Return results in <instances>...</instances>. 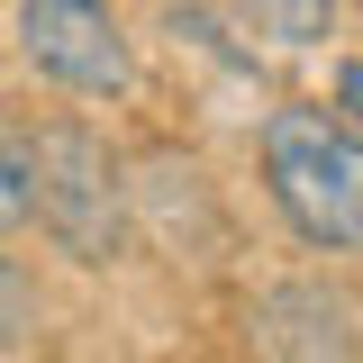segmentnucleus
Here are the masks:
<instances>
[{
	"label": "nucleus",
	"instance_id": "3",
	"mask_svg": "<svg viewBox=\"0 0 363 363\" xmlns=\"http://www.w3.org/2000/svg\"><path fill=\"white\" fill-rule=\"evenodd\" d=\"M18 55L64 100H128L136 91V45L109 0H18Z\"/></svg>",
	"mask_w": 363,
	"mask_h": 363
},
{
	"label": "nucleus",
	"instance_id": "5",
	"mask_svg": "<svg viewBox=\"0 0 363 363\" xmlns=\"http://www.w3.org/2000/svg\"><path fill=\"white\" fill-rule=\"evenodd\" d=\"M236 18L272 45H327L336 37V0H236Z\"/></svg>",
	"mask_w": 363,
	"mask_h": 363
},
{
	"label": "nucleus",
	"instance_id": "1",
	"mask_svg": "<svg viewBox=\"0 0 363 363\" xmlns=\"http://www.w3.org/2000/svg\"><path fill=\"white\" fill-rule=\"evenodd\" d=\"M255 164L281 227L318 245V255H363V128H345L336 109H272L255 136Z\"/></svg>",
	"mask_w": 363,
	"mask_h": 363
},
{
	"label": "nucleus",
	"instance_id": "6",
	"mask_svg": "<svg viewBox=\"0 0 363 363\" xmlns=\"http://www.w3.org/2000/svg\"><path fill=\"white\" fill-rule=\"evenodd\" d=\"M28 218H37V173H28V128H9V118H0V236H18Z\"/></svg>",
	"mask_w": 363,
	"mask_h": 363
},
{
	"label": "nucleus",
	"instance_id": "4",
	"mask_svg": "<svg viewBox=\"0 0 363 363\" xmlns=\"http://www.w3.org/2000/svg\"><path fill=\"white\" fill-rule=\"evenodd\" d=\"M245 354L255 363H363V318L327 281H264L245 300Z\"/></svg>",
	"mask_w": 363,
	"mask_h": 363
},
{
	"label": "nucleus",
	"instance_id": "2",
	"mask_svg": "<svg viewBox=\"0 0 363 363\" xmlns=\"http://www.w3.org/2000/svg\"><path fill=\"white\" fill-rule=\"evenodd\" d=\"M28 173H37V227L55 255H73L82 272H109L128 255V182L118 155L91 118H37L28 128Z\"/></svg>",
	"mask_w": 363,
	"mask_h": 363
},
{
	"label": "nucleus",
	"instance_id": "8",
	"mask_svg": "<svg viewBox=\"0 0 363 363\" xmlns=\"http://www.w3.org/2000/svg\"><path fill=\"white\" fill-rule=\"evenodd\" d=\"M336 118H345V128H363V55H345V64H336Z\"/></svg>",
	"mask_w": 363,
	"mask_h": 363
},
{
	"label": "nucleus",
	"instance_id": "7",
	"mask_svg": "<svg viewBox=\"0 0 363 363\" xmlns=\"http://www.w3.org/2000/svg\"><path fill=\"white\" fill-rule=\"evenodd\" d=\"M37 318H45L37 281H28V264L0 245V345H28V336H37Z\"/></svg>",
	"mask_w": 363,
	"mask_h": 363
}]
</instances>
